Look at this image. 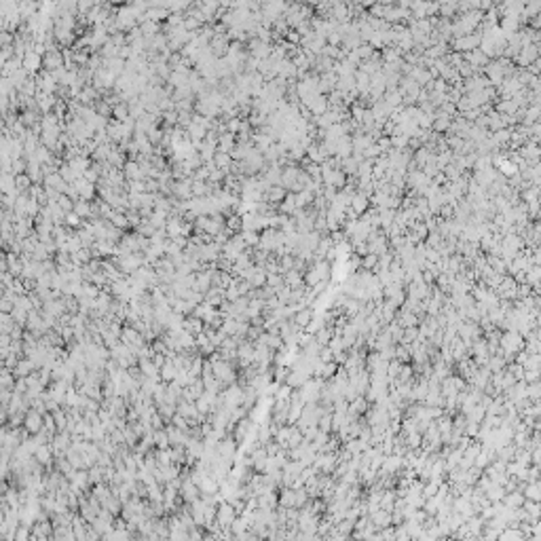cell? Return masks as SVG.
<instances>
[{
  "label": "cell",
  "instance_id": "1",
  "mask_svg": "<svg viewBox=\"0 0 541 541\" xmlns=\"http://www.w3.org/2000/svg\"><path fill=\"white\" fill-rule=\"evenodd\" d=\"M480 32H472V34H465V36H461V38H451V43H448V47L453 49L455 53H467V51H474V49L480 47Z\"/></svg>",
  "mask_w": 541,
  "mask_h": 541
},
{
  "label": "cell",
  "instance_id": "2",
  "mask_svg": "<svg viewBox=\"0 0 541 541\" xmlns=\"http://www.w3.org/2000/svg\"><path fill=\"white\" fill-rule=\"evenodd\" d=\"M539 59V47L537 45H531V47H524L522 51L518 53V57L514 59V64H518V68H529L533 61Z\"/></svg>",
  "mask_w": 541,
  "mask_h": 541
},
{
  "label": "cell",
  "instance_id": "3",
  "mask_svg": "<svg viewBox=\"0 0 541 541\" xmlns=\"http://www.w3.org/2000/svg\"><path fill=\"white\" fill-rule=\"evenodd\" d=\"M303 106L309 110L311 116H321L324 112H328V97L326 95H313L309 102H305Z\"/></svg>",
  "mask_w": 541,
  "mask_h": 541
},
{
  "label": "cell",
  "instance_id": "4",
  "mask_svg": "<svg viewBox=\"0 0 541 541\" xmlns=\"http://www.w3.org/2000/svg\"><path fill=\"white\" fill-rule=\"evenodd\" d=\"M461 55H463V61H467L469 66L476 68V70H480V72H482V68L490 61L486 55L480 51V49H474V51H467V53H461Z\"/></svg>",
  "mask_w": 541,
  "mask_h": 541
},
{
  "label": "cell",
  "instance_id": "5",
  "mask_svg": "<svg viewBox=\"0 0 541 541\" xmlns=\"http://www.w3.org/2000/svg\"><path fill=\"white\" fill-rule=\"evenodd\" d=\"M396 324L399 326V328H417L419 326V317L414 313H410V311H406V309H399V313H396Z\"/></svg>",
  "mask_w": 541,
  "mask_h": 541
},
{
  "label": "cell",
  "instance_id": "6",
  "mask_svg": "<svg viewBox=\"0 0 541 541\" xmlns=\"http://www.w3.org/2000/svg\"><path fill=\"white\" fill-rule=\"evenodd\" d=\"M493 110L497 112V114H503V116H514L520 108H518V104L514 100H499Z\"/></svg>",
  "mask_w": 541,
  "mask_h": 541
},
{
  "label": "cell",
  "instance_id": "7",
  "mask_svg": "<svg viewBox=\"0 0 541 541\" xmlns=\"http://www.w3.org/2000/svg\"><path fill=\"white\" fill-rule=\"evenodd\" d=\"M311 319H313V311H311L309 307H307V309H300V311H296V313L292 315V324L298 326L300 330L307 328L309 324H311Z\"/></svg>",
  "mask_w": 541,
  "mask_h": 541
},
{
  "label": "cell",
  "instance_id": "8",
  "mask_svg": "<svg viewBox=\"0 0 541 541\" xmlns=\"http://www.w3.org/2000/svg\"><path fill=\"white\" fill-rule=\"evenodd\" d=\"M526 501L524 495L520 493V490H514V493H505L503 495V503L508 505V510H518V508H522V503Z\"/></svg>",
  "mask_w": 541,
  "mask_h": 541
},
{
  "label": "cell",
  "instance_id": "9",
  "mask_svg": "<svg viewBox=\"0 0 541 541\" xmlns=\"http://www.w3.org/2000/svg\"><path fill=\"white\" fill-rule=\"evenodd\" d=\"M372 524H376L378 529H387L391 524V512H385V510L372 512Z\"/></svg>",
  "mask_w": 541,
  "mask_h": 541
},
{
  "label": "cell",
  "instance_id": "10",
  "mask_svg": "<svg viewBox=\"0 0 541 541\" xmlns=\"http://www.w3.org/2000/svg\"><path fill=\"white\" fill-rule=\"evenodd\" d=\"M497 170H499V173H501L503 178H508V180L512 178V175H516V173H518V167H516L514 163H512V161H510L508 157L499 161V163H497Z\"/></svg>",
  "mask_w": 541,
  "mask_h": 541
},
{
  "label": "cell",
  "instance_id": "11",
  "mask_svg": "<svg viewBox=\"0 0 541 541\" xmlns=\"http://www.w3.org/2000/svg\"><path fill=\"white\" fill-rule=\"evenodd\" d=\"M353 53L357 55V57H360V61H366V59H370V57H372V55H374V49H372L370 45H366V43H362L360 47H357V49H355V51H353Z\"/></svg>",
  "mask_w": 541,
  "mask_h": 541
},
{
  "label": "cell",
  "instance_id": "12",
  "mask_svg": "<svg viewBox=\"0 0 541 541\" xmlns=\"http://www.w3.org/2000/svg\"><path fill=\"white\" fill-rule=\"evenodd\" d=\"M360 262H362V266H364V271H374V269H376L378 258H376L374 254H366V256H364V258L360 260Z\"/></svg>",
  "mask_w": 541,
  "mask_h": 541
},
{
  "label": "cell",
  "instance_id": "13",
  "mask_svg": "<svg viewBox=\"0 0 541 541\" xmlns=\"http://www.w3.org/2000/svg\"><path fill=\"white\" fill-rule=\"evenodd\" d=\"M412 537L408 535V531L404 529V526H398L396 531H393V541H410Z\"/></svg>",
  "mask_w": 541,
  "mask_h": 541
},
{
  "label": "cell",
  "instance_id": "14",
  "mask_svg": "<svg viewBox=\"0 0 541 541\" xmlns=\"http://www.w3.org/2000/svg\"><path fill=\"white\" fill-rule=\"evenodd\" d=\"M241 239H243V243H248V245H258V241H260L258 233H254V230H245Z\"/></svg>",
  "mask_w": 541,
  "mask_h": 541
},
{
  "label": "cell",
  "instance_id": "15",
  "mask_svg": "<svg viewBox=\"0 0 541 541\" xmlns=\"http://www.w3.org/2000/svg\"><path fill=\"white\" fill-rule=\"evenodd\" d=\"M366 524H368V520H360V522L355 524V531H362V529H366ZM370 531H372V526H370V529H368L366 533H362V535H357V537H366V535H370Z\"/></svg>",
  "mask_w": 541,
  "mask_h": 541
},
{
  "label": "cell",
  "instance_id": "16",
  "mask_svg": "<svg viewBox=\"0 0 541 541\" xmlns=\"http://www.w3.org/2000/svg\"><path fill=\"white\" fill-rule=\"evenodd\" d=\"M216 163H218V165H228V157H227V154H218V157H216Z\"/></svg>",
  "mask_w": 541,
  "mask_h": 541
},
{
  "label": "cell",
  "instance_id": "17",
  "mask_svg": "<svg viewBox=\"0 0 541 541\" xmlns=\"http://www.w3.org/2000/svg\"><path fill=\"white\" fill-rule=\"evenodd\" d=\"M222 144H224V146H227V148H228V146H230V144H233V138H230V133H228V136H227V138H224V140H222Z\"/></svg>",
  "mask_w": 541,
  "mask_h": 541
}]
</instances>
